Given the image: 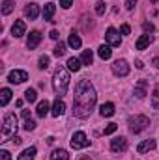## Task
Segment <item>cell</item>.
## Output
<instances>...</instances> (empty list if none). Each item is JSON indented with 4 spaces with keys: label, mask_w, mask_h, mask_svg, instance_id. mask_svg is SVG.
I'll return each mask as SVG.
<instances>
[{
    "label": "cell",
    "mask_w": 159,
    "mask_h": 160,
    "mask_svg": "<svg viewBox=\"0 0 159 160\" xmlns=\"http://www.w3.org/2000/svg\"><path fill=\"white\" fill-rule=\"evenodd\" d=\"M36 147H26L21 155H19V158L17 160H34V157H36Z\"/></svg>",
    "instance_id": "44dd1931"
},
{
    "label": "cell",
    "mask_w": 159,
    "mask_h": 160,
    "mask_svg": "<svg viewBox=\"0 0 159 160\" xmlns=\"http://www.w3.org/2000/svg\"><path fill=\"white\" fill-rule=\"evenodd\" d=\"M8 80H9L11 84H23L25 80H28V73L23 71V69H15V71H11V73L8 75Z\"/></svg>",
    "instance_id": "ba28073f"
},
{
    "label": "cell",
    "mask_w": 159,
    "mask_h": 160,
    "mask_svg": "<svg viewBox=\"0 0 159 160\" xmlns=\"http://www.w3.org/2000/svg\"><path fill=\"white\" fill-rule=\"evenodd\" d=\"M11 142H13V143H15V145H19V143H21V142H23V140H21V138H19V136H13V138H11Z\"/></svg>",
    "instance_id": "60d3db41"
},
{
    "label": "cell",
    "mask_w": 159,
    "mask_h": 160,
    "mask_svg": "<svg viewBox=\"0 0 159 160\" xmlns=\"http://www.w3.org/2000/svg\"><path fill=\"white\" fill-rule=\"evenodd\" d=\"M41 41V34L38 30H34V32H30V36H28V39H26V47L30 48V50H34L38 45H40Z\"/></svg>",
    "instance_id": "5bb4252c"
},
{
    "label": "cell",
    "mask_w": 159,
    "mask_h": 160,
    "mask_svg": "<svg viewBox=\"0 0 159 160\" xmlns=\"http://www.w3.org/2000/svg\"><path fill=\"white\" fill-rule=\"evenodd\" d=\"M105 39H107V43H109L111 47H120V45H122L120 32H116L114 28H109V30H107V36H105Z\"/></svg>",
    "instance_id": "30bf717a"
},
{
    "label": "cell",
    "mask_w": 159,
    "mask_h": 160,
    "mask_svg": "<svg viewBox=\"0 0 159 160\" xmlns=\"http://www.w3.org/2000/svg\"><path fill=\"white\" fill-rule=\"evenodd\" d=\"M97 54H99V58H101V60H111V56H112L111 45H101V47L97 48Z\"/></svg>",
    "instance_id": "ffe728a7"
},
{
    "label": "cell",
    "mask_w": 159,
    "mask_h": 160,
    "mask_svg": "<svg viewBox=\"0 0 159 160\" xmlns=\"http://www.w3.org/2000/svg\"><path fill=\"white\" fill-rule=\"evenodd\" d=\"M80 62L84 63V65H92V62H94V52L88 48V50H82V54H80Z\"/></svg>",
    "instance_id": "cb8c5ba5"
},
{
    "label": "cell",
    "mask_w": 159,
    "mask_h": 160,
    "mask_svg": "<svg viewBox=\"0 0 159 160\" xmlns=\"http://www.w3.org/2000/svg\"><path fill=\"white\" fill-rule=\"evenodd\" d=\"M0 160H11V153L6 151V149H2L0 151Z\"/></svg>",
    "instance_id": "d590c367"
},
{
    "label": "cell",
    "mask_w": 159,
    "mask_h": 160,
    "mask_svg": "<svg viewBox=\"0 0 159 160\" xmlns=\"http://www.w3.org/2000/svg\"><path fill=\"white\" fill-rule=\"evenodd\" d=\"M52 54H54L56 58L64 56V54H66V43H62V41H60V43H58V45L54 47V52H52Z\"/></svg>",
    "instance_id": "f546056e"
},
{
    "label": "cell",
    "mask_w": 159,
    "mask_h": 160,
    "mask_svg": "<svg viewBox=\"0 0 159 160\" xmlns=\"http://www.w3.org/2000/svg\"><path fill=\"white\" fill-rule=\"evenodd\" d=\"M125 149H127V138L118 136V138L111 140V151L112 153H123Z\"/></svg>",
    "instance_id": "52a82bcc"
},
{
    "label": "cell",
    "mask_w": 159,
    "mask_h": 160,
    "mask_svg": "<svg viewBox=\"0 0 159 160\" xmlns=\"http://www.w3.org/2000/svg\"><path fill=\"white\" fill-rule=\"evenodd\" d=\"M36 114H38L40 118H45V116L49 114V102H47V101H40V102H38Z\"/></svg>",
    "instance_id": "7402d4cb"
},
{
    "label": "cell",
    "mask_w": 159,
    "mask_h": 160,
    "mask_svg": "<svg viewBox=\"0 0 159 160\" xmlns=\"http://www.w3.org/2000/svg\"><path fill=\"white\" fill-rule=\"evenodd\" d=\"M51 160H69V155L66 149H56V151H52Z\"/></svg>",
    "instance_id": "603a6c76"
},
{
    "label": "cell",
    "mask_w": 159,
    "mask_h": 160,
    "mask_svg": "<svg viewBox=\"0 0 159 160\" xmlns=\"http://www.w3.org/2000/svg\"><path fill=\"white\" fill-rule=\"evenodd\" d=\"M64 112H66V102L62 101V97H56V101H54V104H52L51 114H52L54 118H60Z\"/></svg>",
    "instance_id": "8fae6325"
},
{
    "label": "cell",
    "mask_w": 159,
    "mask_h": 160,
    "mask_svg": "<svg viewBox=\"0 0 159 160\" xmlns=\"http://www.w3.org/2000/svg\"><path fill=\"white\" fill-rule=\"evenodd\" d=\"M25 99H26L28 102H36V101H38V93H36V89L28 88V89L25 91Z\"/></svg>",
    "instance_id": "83f0119b"
},
{
    "label": "cell",
    "mask_w": 159,
    "mask_h": 160,
    "mask_svg": "<svg viewBox=\"0 0 159 160\" xmlns=\"http://www.w3.org/2000/svg\"><path fill=\"white\" fill-rule=\"evenodd\" d=\"M133 93H135L137 99H144V97L148 95V80H144V78L139 80V82L135 84V91H133Z\"/></svg>",
    "instance_id": "9c48e42d"
},
{
    "label": "cell",
    "mask_w": 159,
    "mask_h": 160,
    "mask_svg": "<svg viewBox=\"0 0 159 160\" xmlns=\"http://www.w3.org/2000/svg\"><path fill=\"white\" fill-rule=\"evenodd\" d=\"M90 145V140L86 138V134L82 132V130H77V132H73V136H71V147L77 151V149H84V147H88Z\"/></svg>",
    "instance_id": "5b68a950"
},
{
    "label": "cell",
    "mask_w": 159,
    "mask_h": 160,
    "mask_svg": "<svg viewBox=\"0 0 159 160\" xmlns=\"http://www.w3.org/2000/svg\"><path fill=\"white\" fill-rule=\"evenodd\" d=\"M97 102V93L88 78H80L75 86V97H73V116L79 119H86L92 116Z\"/></svg>",
    "instance_id": "6da1fadb"
},
{
    "label": "cell",
    "mask_w": 159,
    "mask_h": 160,
    "mask_svg": "<svg viewBox=\"0 0 159 160\" xmlns=\"http://www.w3.org/2000/svg\"><path fill=\"white\" fill-rule=\"evenodd\" d=\"M68 45L73 48V50H79L80 47H82V41H80V38H79V34H75V30L69 34V39H68Z\"/></svg>",
    "instance_id": "e0dca14e"
},
{
    "label": "cell",
    "mask_w": 159,
    "mask_h": 160,
    "mask_svg": "<svg viewBox=\"0 0 159 160\" xmlns=\"http://www.w3.org/2000/svg\"><path fill=\"white\" fill-rule=\"evenodd\" d=\"M34 128H36V123H34V121L32 119H25V130L30 132V130H34Z\"/></svg>",
    "instance_id": "836d02e7"
},
{
    "label": "cell",
    "mask_w": 159,
    "mask_h": 160,
    "mask_svg": "<svg viewBox=\"0 0 159 160\" xmlns=\"http://www.w3.org/2000/svg\"><path fill=\"white\" fill-rule=\"evenodd\" d=\"M17 116L15 114H6L4 118V123H2V138H9V136H15L17 132Z\"/></svg>",
    "instance_id": "277c9868"
},
{
    "label": "cell",
    "mask_w": 159,
    "mask_h": 160,
    "mask_svg": "<svg viewBox=\"0 0 159 160\" xmlns=\"http://www.w3.org/2000/svg\"><path fill=\"white\" fill-rule=\"evenodd\" d=\"M13 8H15V0H4L2 2V13L4 15H9L13 11Z\"/></svg>",
    "instance_id": "4316f807"
},
{
    "label": "cell",
    "mask_w": 159,
    "mask_h": 160,
    "mask_svg": "<svg viewBox=\"0 0 159 160\" xmlns=\"http://www.w3.org/2000/svg\"><path fill=\"white\" fill-rule=\"evenodd\" d=\"M25 15H26L30 21L38 19V15H40V6H38V4H34V2L26 4V8H25Z\"/></svg>",
    "instance_id": "7c38bea8"
},
{
    "label": "cell",
    "mask_w": 159,
    "mask_h": 160,
    "mask_svg": "<svg viewBox=\"0 0 159 160\" xmlns=\"http://www.w3.org/2000/svg\"><path fill=\"white\" fill-rule=\"evenodd\" d=\"M71 4H73V0H60V6H62L64 9H68V8H71Z\"/></svg>",
    "instance_id": "f35d334b"
},
{
    "label": "cell",
    "mask_w": 159,
    "mask_h": 160,
    "mask_svg": "<svg viewBox=\"0 0 159 160\" xmlns=\"http://www.w3.org/2000/svg\"><path fill=\"white\" fill-rule=\"evenodd\" d=\"M142 28H144V32H146V34H148V32L152 34V32L156 30V26H154L152 22H142Z\"/></svg>",
    "instance_id": "e575fe53"
},
{
    "label": "cell",
    "mask_w": 159,
    "mask_h": 160,
    "mask_svg": "<svg viewBox=\"0 0 159 160\" xmlns=\"http://www.w3.org/2000/svg\"><path fill=\"white\" fill-rule=\"evenodd\" d=\"M49 38H51V39H58V38H60V36H58V32H56V30H52V32H51V34H49Z\"/></svg>",
    "instance_id": "ab89813d"
},
{
    "label": "cell",
    "mask_w": 159,
    "mask_h": 160,
    "mask_svg": "<svg viewBox=\"0 0 159 160\" xmlns=\"http://www.w3.org/2000/svg\"><path fill=\"white\" fill-rule=\"evenodd\" d=\"M116 128H118V125H116V123H109V125L105 127V130H103V134H105V136H109V134H112V132H116Z\"/></svg>",
    "instance_id": "1f68e13d"
},
{
    "label": "cell",
    "mask_w": 159,
    "mask_h": 160,
    "mask_svg": "<svg viewBox=\"0 0 159 160\" xmlns=\"http://www.w3.org/2000/svg\"><path fill=\"white\" fill-rule=\"evenodd\" d=\"M68 88H69V73L66 67L58 65L54 69V75H52V89L58 97H62V95H66Z\"/></svg>",
    "instance_id": "7a4b0ae2"
},
{
    "label": "cell",
    "mask_w": 159,
    "mask_h": 160,
    "mask_svg": "<svg viewBox=\"0 0 159 160\" xmlns=\"http://www.w3.org/2000/svg\"><path fill=\"white\" fill-rule=\"evenodd\" d=\"M135 6H137V0H125V8L131 11V9H135Z\"/></svg>",
    "instance_id": "74e56055"
},
{
    "label": "cell",
    "mask_w": 159,
    "mask_h": 160,
    "mask_svg": "<svg viewBox=\"0 0 159 160\" xmlns=\"http://www.w3.org/2000/svg\"><path fill=\"white\" fill-rule=\"evenodd\" d=\"M152 106L159 110V84L154 88V93H152Z\"/></svg>",
    "instance_id": "f1b7e54d"
},
{
    "label": "cell",
    "mask_w": 159,
    "mask_h": 160,
    "mask_svg": "<svg viewBox=\"0 0 159 160\" xmlns=\"http://www.w3.org/2000/svg\"><path fill=\"white\" fill-rule=\"evenodd\" d=\"M127 127H129V130H131L133 134H139V132H142V130H146V128L150 127V119H148L146 116L135 114V116H129Z\"/></svg>",
    "instance_id": "3957f363"
},
{
    "label": "cell",
    "mask_w": 159,
    "mask_h": 160,
    "mask_svg": "<svg viewBox=\"0 0 159 160\" xmlns=\"http://www.w3.org/2000/svg\"><path fill=\"white\" fill-rule=\"evenodd\" d=\"M25 32H26V24H25V21H15L13 26H11V34H13V38H23Z\"/></svg>",
    "instance_id": "4fadbf2b"
},
{
    "label": "cell",
    "mask_w": 159,
    "mask_h": 160,
    "mask_svg": "<svg viewBox=\"0 0 159 160\" xmlns=\"http://www.w3.org/2000/svg\"><path fill=\"white\" fill-rule=\"evenodd\" d=\"M9 99H11V89L9 88H4L0 91V106H6L9 102Z\"/></svg>",
    "instance_id": "d4e9b609"
},
{
    "label": "cell",
    "mask_w": 159,
    "mask_h": 160,
    "mask_svg": "<svg viewBox=\"0 0 159 160\" xmlns=\"http://www.w3.org/2000/svg\"><path fill=\"white\" fill-rule=\"evenodd\" d=\"M54 11H56V4H52V2H49V4H45V8H43V19L45 21H51L52 19V15H54Z\"/></svg>",
    "instance_id": "ac0fdd59"
},
{
    "label": "cell",
    "mask_w": 159,
    "mask_h": 160,
    "mask_svg": "<svg viewBox=\"0 0 159 160\" xmlns=\"http://www.w3.org/2000/svg\"><path fill=\"white\" fill-rule=\"evenodd\" d=\"M152 149H156V140H144V142H140L139 145H137V151L142 155V153H148V151H152Z\"/></svg>",
    "instance_id": "2e32d148"
},
{
    "label": "cell",
    "mask_w": 159,
    "mask_h": 160,
    "mask_svg": "<svg viewBox=\"0 0 159 160\" xmlns=\"http://www.w3.org/2000/svg\"><path fill=\"white\" fill-rule=\"evenodd\" d=\"M150 2H152V4H157L159 0H150Z\"/></svg>",
    "instance_id": "f6af8a7d"
},
{
    "label": "cell",
    "mask_w": 159,
    "mask_h": 160,
    "mask_svg": "<svg viewBox=\"0 0 159 160\" xmlns=\"http://www.w3.org/2000/svg\"><path fill=\"white\" fill-rule=\"evenodd\" d=\"M111 69H112V73H114L116 77H127V75H129V63H127L125 60H116V62L111 65Z\"/></svg>",
    "instance_id": "8992f818"
},
{
    "label": "cell",
    "mask_w": 159,
    "mask_h": 160,
    "mask_svg": "<svg viewBox=\"0 0 159 160\" xmlns=\"http://www.w3.org/2000/svg\"><path fill=\"white\" fill-rule=\"evenodd\" d=\"M105 11H107V6H105V2H97V4H96V13H97V15H103Z\"/></svg>",
    "instance_id": "d6a6232c"
},
{
    "label": "cell",
    "mask_w": 159,
    "mask_h": 160,
    "mask_svg": "<svg viewBox=\"0 0 159 160\" xmlns=\"http://www.w3.org/2000/svg\"><path fill=\"white\" fill-rule=\"evenodd\" d=\"M80 160H90V158H88V157H82V158H80Z\"/></svg>",
    "instance_id": "bcb514c9"
},
{
    "label": "cell",
    "mask_w": 159,
    "mask_h": 160,
    "mask_svg": "<svg viewBox=\"0 0 159 160\" xmlns=\"http://www.w3.org/2000/svg\"><path fill=\"white\" fill-rule=\"evenodd\" d=\"M135 67H137V69H142V67H144V63H142L140 60H137V62H135Z\"/></svg>",
    "instance_id": "b9f144b4"
},
{
    "label": "cell",
    "mask_w": 159,
    "mask_h": 160,
    "mask_svg": "<svg viewBox=\"0 0 159 160\" xmlns=\"http://www.w3.org/2000/svg\"><path fill=\"white\" fill-rule=\"evenodd\" d=\"M129 32H131V28H129V24H122V26H120V34H122V36H127Z\"/></svg>",
    "instance_id": "8d00e7d4"
},
{
    "label": "cell",
    "mask_w": 159,
    "mask_h": 160,
    "mask_svg": "<svg viewBox=\"0 0 159 160\" xmlns=\"http://www.w3.org/2000/svg\"><path fill=\"white\" fill-rule=\"evenodd\" d=\"M80 63H82V62H80L79 58H69V60H68V69L73 71V73H77V71H80V67H82Z\"/></svg>",
    "instance_id": "484cf974"
},
{
    "label": "cell",
    "mask_w": 159,
    "mask_h": 160,
    "mask_svg": "<svg viewBox=\"0 0 159 160\" xmlns=\"http://www.w3.org/2000/svg\"><path fill=\"white\" fill-rule=\"evenodd\" d=\"M99 114H101L103 118H112V116H114V104H112V102H105V104H101Z\"/></svg>",
    "instance_id": "d6986e66"
},
{
    "label": "cell",
    "mask_w": 159,
    "mask_h": 160,
    "mask_svg": "<svg viewBox=\"0 0 159 160\" xmlns=\"http://www.w3.org/2000/svg\"><path fill=\"white\" fill-rule=\"evenodd\" d=\"M154 41V36H150V34H144V36H140L137 43H135V47H137V50H144L146 47H150V43Z\"/></svg>",
    "instance_id": "9a60e30c"
},
{
    "label": "cell",
    "mask_w": 159,
    "mask_h": 160,
    "mask_svg": "<svg viewBox=\"0 0 159 160\" xmlns=\"http://www.w3.org/2000/svg\"><path fill=\"white\" fill-rule=\"evenodd\" d=\"M152 65H156V67L159 69V56H156V58L152 60Z\"/></svg>",
    "instance_id": "ee69618b"
},
{
    "label": "cell",
    "mask_w": 159,
    "mask_h": 160,
    "mask_svg": "<svg viewBox=\"0 0 159 160\" xmlns=\"http://www.w3.org/2000/svg\"><path fill=\"white\" fill-rule=\"evenodd\" d=\"M49 63H51V58H49V56H41L40 58V65H38V67H40L41 71H45V69L49 67Z\"/></svg>",
    "instance_id": "4dcf8cb0"
},
{
    "label": "cell",
    "mask_w": 159,
    "mask_h": 160,
    "mask_svg": "<svg viewBox=\"0 0 159 160\" xmlns=\"http://www.w3.org/2000/svg\"><path fill=\"white\" fill-rule=\"evenodd\" d=\"M23 118L25 119H30V110H23Z\"/></svg>",
    "instance_id": "7bdbcfd3"
}]
</instances>
